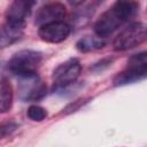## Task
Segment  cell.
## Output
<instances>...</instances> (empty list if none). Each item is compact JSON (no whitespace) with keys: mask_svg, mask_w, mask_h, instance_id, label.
Segmentation results:
<instances>
[{"mask_svg":"<svg viewBox=\"0 0 147 147\" xmlns=\"http://www.w3.org/2000/svg\"><path fill=\"white\" fill-rule=\"evenodd\" d=\"M139 8L138 0H116L94 23L95 34L101 38L111 36L123 24L130 22L139 13Z\"/></svg>","mask_w":147,"mask_h":147,"instance_id":"obj_1","label":"cell"},{"mask_svg":"<svg viewBox=\"0 0 147 147\" xmlns=\"http://www.w3.org/2000/svg\"><path fill=\"white\" fill-rule=\"evenodd\" d=\"M42 53L33 49H22L15 53L7 63L8 70L17 77L34 75L42 62Z\"/></svg>","mask_w":147,"mask_h":147,"instance_id":"obj_2","label":"cell"},{"mask_svg":"<svg viewBox=\"0 0 147 147\" xmlns=\"http://www.w3.org/2000/svg\"><path fill=\"white\" fill-rule=\"evenodd\" d=\"M147 76V53L140 52L133 54L129 60L126 68L117 74L113 80L114 86H124L127 84L144 80Z\"/></svg>","mask_w":147,"mask_h":147,"instance_id":"obj_3","label":"cell"},{"mask_svg":"<svg viewBox=\"0 0 147 147\" xmlns=\"http://www.w3.org/2000/svg\"><path fill=\"white\" fill-rule=\"evenodd\" d=\"M146 40V26L141 22H133L123 29L114 39L113 48L116 52H124L141 45Z\"/></svg>","mask_w":147,"mask_h":147,"instance_id":"obj_4","label":"cell"},{"mask_svg":"<svg viewBox=\"0 0 147 147\" xmlns=\"http://www.w3.org/2000/svg\"><path fill=\"white\" fill-rule=\"evenodd\" d=\"M80 71H82V65L78 59L71 57L62 62L53 70L52 74L53 88L55 91H59L74 84L79 77Z\"/></svg>","mask_w":147,"mask_h":147,"instance_id":"obj_5","label":"cell"},{"mask_svg":"<svg viewBox=\"0 0 147 147\" xmlns=\"http://www.w3.org/2000/svg\"><path fill=\"white\" fill-rule=\"evenodd\" d=\"M18 98L22 101H38L47 93V86L38 74L18 77Z\"/></svg>","mask_w":147,"mask_h":147,"instance_id":"obj_6","label":"cell"},{"mask_svg":"<svg viewBox=\"0 0 147 147\" xmlns=\"http://www.w3.org/2000/svg\"><path fill=\"white\" fill-rule=\"evenodd\" d=\"M71 32V28L68 23L63 21H55L46 23L39 26L38 36L39 38L48 44H59L64 41Z\"/></svg>","mask_w":147,"mask_h":147,"instance_id":"obj_7","label":"cell"},{"mask_svg":"<svg viewBox=\"0 0 147 147\" xmlns=\"http://www.w3.org/2000/svg\"><path fill=\"white\" fill-rule=\"evenodd\" d=\"M67 14L65 6L61 2H49L44 5L39 10L37 11L34 23L37 25H42L46 23L55 22V21H62Z\"/></svg>","mask_w":147,"mask_h":147,"instance_id":"obj_8","label":"cell"},{"mask_svg":"<svg viewBox=\"0 0 147 147\" xmlns=\"http://www.w3.org/2000/svg\"><path fill=\"white\" fill-rule=\"evenodd\" d=\"M25 30V21H6L0 28V48L7 47L21 39Z\"/></svg>","mask_w":147,"mask_h":147,"instance_id":"obj_9","label":"cell"},{"mask_svg":"<svg viewBox=\"0 0 147 147\" xmlns=\"http://www.w3.org/2000/svg\"><path fill=\"white\" fill-rule=\"evenodd\" d=\"M36 0H13L6 13L7 21H25L30 15Z\"/></svg>","mask_w":147,"mask_h":147,"instance_id":"obj_10","label":"cell"},{"mask_svg":"<svg viewBox=\"0 0 147 147\" xmlns=\"http://www.w3.org/2000/svg\"><path fill=\"white\" fill-rule=\"evenodd\" d=\"M106 45L105 38L98 36H85L76 42V48L80 53H88L103 48Z\"/></svg>","mask_w":147,"mask_h":147,"instance_id":"obj_11","label":"cell"},{"mask_svg":"<svg viewBox=\"0 0 147 147\" xmlns=\"http://www.w3.org/2000/svg\"><path fill=\"white\" fill-rule=\"evenodd\" d=\"M13 99L14 93L11 85L7 80H3L0 85V115L10 110L13 106Z\"/></svg>","mask_w":147,"mask_h":147,"instance_id":"obj_12","label":"cell"},{"mask_svg":"<svg viewBox=\"0 0 147 147\" xmlns=\"http://www.w3.org/2000/svg\"><path fill=\"white\" fill-rule=\"evenodd\" d=\"M26 116L33 122H41L47 117V110L38 105H32L28 108Z\"/></svg>","mask_w":147,"mask_h":147,"instance_id":"obj_13","label":"cell"},{"mask_svg":"<svg viewBox=\"0 0 147 147\" xmlns=\"http://www.w3.org/2000/svg\"><path fill=\"white\" fill-rule=\"evenodd\" d=\"M17 129V124L14 122H3L0 123V140L10 136Z\"/></svg>","mask_w":147,"mask_h":147,"instance_id":"obj_14","label":"cell"},{"mask_svg":"<svg viewBox=\"0 0 147 147\" xmlns=\"http://www.w3.org/2000/svg\"><path fill=\"white\" fill-rule=\"evenodd\" d=\"M88 99H79V100H76L74 101L72 103L68 105L64 109H63V114H70V113H74V111H77L82 106H84L86 102H87Z\"/></svg>","mask_w":147,"mask_h":147,"instance_id":"obj_15","label":"cell"},{"mask_svg":"<svg viewBox=\"0 0 147 147\" xmlns=\"http://www.w3.org/2000/svg\"><path fill=\"white\" fill-rule=\"evenodd\" d=\"M111 62H113V59H110V57H107V59H102L101 61H99V62H96L92 68H91V70H94V71H102V69L103 68H108L110 64H111Z\"/></svg>","mask_w":147,"mask_h":147,"instance_id":"obj_16","label":"cell"},{"mask_svg":"<svg viewBox=\"0 0 147 147\" xmlns=\"http://www.w3.org/2000/svg\"><path fill=\"white\" fill-rule=\"evenodd\" d=\"M86 0H68V2L71 5V6H74V7H76V6H79V5H82V3H84Z\"/></svg>","mask_w":147,"mask_h":147,"instance_id":"obj_17","label":"cell"}]
</instances>
